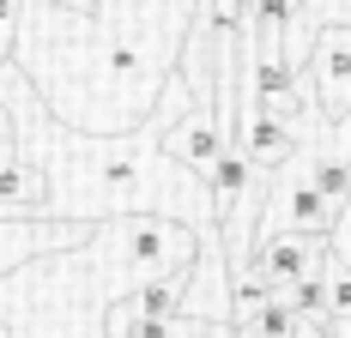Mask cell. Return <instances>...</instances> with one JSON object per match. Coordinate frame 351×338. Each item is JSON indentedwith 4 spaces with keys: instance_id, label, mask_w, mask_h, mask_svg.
I'll list each match as a JSON object with an SVG mask.
<instances>
[{
    "instance_id": "1",
    "label": "cell",
    "mask_w": 351,
    "mask_h": 338,
    "mask_svg": "<svg viewBox=\"0 0 351 338\" xmlns=\"http://www.w3.org/2000/svg\"><path fill=\"white\" fill-rule=\"evenodd\" d=\"M188 109H194V97L170 73V85H164L145 127L115 133V139L73 133L43 109L36 85L12 61L0 67V121H6L12 145L49 175V218H61V224H91L97 230V224H115V218H176L200 242L218 236L206 181L164 157V133Z\"/></svg>"
},
{
    "instance_id": "2",
    "label": "cell",
    "mask_w": 351,
    "mask_h": 338,
    "mask_svg": "<svg viewBox=\"0 0 351 338\" xmlns=\"http://www.w3.org/2000/svg\"><path fill=\"white\" fill-rule=\"evenodd\" d=\"M91 260H97V272H104V290L121 302V296H134V290H145V284L194 278L200 236L182 230L176 218H115V224H97Z\"/></svg>"
},
{
    "instance_id": "3",
    "label": "cell",
    "mask_w": 351,
    "mask_h": 338,
    "mask_svg": "<svg viewBox=\"0 0 351 338\" xmlns=\"http://www.w3.org/2000/svg\"><path fill=\"white\" fill-rule=\"evenodd\" d=\"M327 230H333V205H327V194H321V181H315L309 145H297V157L267 175V200H261L254 242H267V236H327Z\"/></svg>"
},
{
    "instance_id": "4",
    "label": "cell",
    "mask_w": 351,
    "mask_h": 338,
    "mask_svg": "<svg viewBox=\"0 0 351 338\" xmlns=\"http://www.w3.org/2000/svg\"><path fill=\"white\" fill-rule=\"evenodd\" d=\"M327 266V236H267V242H254V278L273 290V296H291L303 278H315V272Z\"/></svg>"
},
{
    "instance_id": "5",
    "label": "cell",
    "mask_w": 351,
    "mask_h": 338,
    "mask_svg": "<svg viewBox=\"0 0 351 338\" xmlns=\"http://www.w3.org/2000/svg\"><path fill=\"white\" fill-rule=\"evenodd\" d=\"M309 85L327 121H346L351 115V31H315L309 49Z\"/></svg>"
},
{
    "instance_id": "6",
    "label": "cell",
    "mask_w": 351,
    "mask_h": 338,
    "mask_svg": "<svg viewBox=\"0 0 351 338\" xmlns=\"http://www.w3.org/2000/svg\"><path fill=\"white\" fill-rule=\"evenodd\" d=\"M0 218H49V175L12 145H0Z\"/></svg>"
},
{
    "instance_id": "7",
    "label": "cell",
    "mask_w": 351,
    "mask_h": 338,
    "mask_svg": "<svg viewBox=\"0 0 351 338\" xmlns=\"http://www.w3.org/2000/svg\"><path fill=\"white\" fill-rule=\"evenodd\" d=\"M237 139H243L248 164H254V175H273V169H285L291 157H297V127L291 121H273V115H237Z\"/></svg>"
},
{
    "instance_id": "8",
    "label": "cell",
    "mask_w": 351,
    "mask_h": 338,
    "mask_svg": "<svg viewBox=\"0 0 351 338\" xmlns=\"http://www.w3.org/2000/svg\"><path fill=\"white\" fill-rule=\"evenodd\" d=\"M297 12H303V0H243L237 31L243 36H285L297 25Z\"/></svg>"
},
{
    "instance_id": "9",
    "label": "cell",
    "mask_w": 351,
    "mask_h": 338,
    "mask_svg": "<svg viewBox=\"0 0 351 338\" xmlns=\"http://www.w3.org/2000/svg\"><path fill=\"white\" fill-rule=\"evenodd\" d=\"M164 338H237V326H230V320H194V314H176L170 326H164Z\"/></svg>"
},
{
    "instance_id": "10",
    "label": "cell",
    "mask_w": 351,
    "mask_h": 338,
    "mask_svg": "<svg viewBox=\"0 0 351 338\" xmlns=\"http://www.w3.org/2000/svg\"><path fill=\"white\" fill-rule=\"evenodd\" d=\"M19 18H25V0H0V67L12 61V42H19Z\"/></svg>"
},
{
    "instance_id": "11",
    "label": "cell",
    "mask_w": 351,
    "mask_h": 338,
    "mask_svg": "<svg viewBox=\"0 0 351 338\" xmlns=\"http://www.w3.org/2000/svg\"><path fill=\"white\" fill-rule=\"evenodd\" d=\"M49 6H67V12H97V0H49Z\"/></svg>"
},
{
    "instance_id": "12",
    "label": "cell",
    "mask_w": 351,
    "mask_h": 338,
    "mask_svg": "<svg viewBox=\"0 0 351 338\" xmlns=\"http://www.w3.org/2000/svg\"><path fill=\"white\" fill-rule=\"evenodd\" d=\"M339 338H351V326H339Z\"/></svg>"
},
{
    "instance_id": "13",
    "label": "cell",
    "mask_w": 351,
    "mask_h": 338,
    "mask_svg": "<svg viewBox=\"0 0 351 338\" xmlns=\"http://www.w3.org/2000/svg\"><path fill=\"white\" fill-rule=\"evenodd\" d=\"M0 338H12V333H6V326H0Z\"/></svg>"
}]
</instances>
